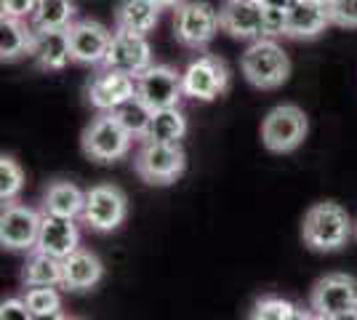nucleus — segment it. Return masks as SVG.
<instances>
[{
  "label": "nucleus",
  "instance_id": "nucleus-1",
  "mask_svg": "<svg viewBox=\"0 0 357 320\" xmlns=\"http://www.w3.org/2000/svg\"><path fill=\"white\" fill-rule=\"evenodd\" d=\"M301 238L304 245H310L317 254H333L347 245L352 238V219L347 208L339 203L326 200V203H314L310 211L304 213L301 222Z\"/></svg>",
  "mask_w": 357,
  "mask_h": 320
},
{
  "label": "nucleus",
  "instance_id": "nucleus-2",
  "mask_svg": "<svg viewBox=\"0 0 357 320\" xmlns=\"http://www.w3.org/2000/svg\"><path fill=\"white\" fill-rule=\"evenodd\" d=\"M240 67H243L245 80L256 89H261V91L280 89L291 75V59H288L283 48L275 43V38L251 40V46L243 54Z\"/></svg>",
  "mask_w": 357,
  "mask_h": 320
},
{
  "label": "nucleus",
  "instance_id": "nucleus-3",
  "mask_svg": "<svg viewBox=\"0 0 357 320\" xmlns=\"http://www.w3.org/2000/svg\"><path fill=\"white\" fill-rule=\"evenodd\" d=\"M187 153L178 142H144L134 155L136 176L149 187H168L184 174Z\"/></svg>",
  "mask_w": 357,
  "mask_h": 320
},
{
  "label": "nucleus",
  "instance_id": "nucleus-4",
  "mask_svg": "<svg viewBox=\"0 0 357 320\" xmlns=\"http://www.w3.org/2000/svg\"><path fill=\"white\" fill-rule=\"evenodd\" d=\"M131 142L134 137L120 125L118 118L112 112H102L83 128L80 147L93 163H115L131 153Z\"/></svg>",
  "mask_w": 357,
  "mask_h": 320
},
{
  "label": "nucleus",
  "instance_id": "nucleus-5",
  "mask_svg": "<svg viewBox=\"0 0 357 320\" xmlns=\"http://www.w3.org/2000/svg\"><path fill=\"white\" fill-rule=\"evenodd\" d=\"M310 121L304 115V109L296 105H278L267 112V118L261 121V142L269 153H294L301 147V142L307 139Z\"/></svg>",
  "mask_w": 357,
  "mask_h": 320
},
{
  "label": "nucleus",
  "instance_id": "nucleus-6",
  "mask_svg": "<svg viewBox=\"0 0 357 320\" xmlns=\"http://www.w3.org/2000/svg\"><path fill=\"white\" fill-rule=\"evenodd\" d=\"M219 27H222V14L206 0H184L174 16L176 40L187 48L208 46Z\"/></svg>",
  "mask_w": 357,
  "mask_h": 320
},
{
  "label": "nucleus",
  "instance_id": "nucleus-7",
  "mask_svg": "<svg viewBox=\"0 0 357 320\" xmlns=\"http://www.w3.org/2000/svg\"><path fill=\"white\" fill-rule=\"evenodd\" d=\"M128 216V198L115 184H93L86 192V208L80 213L83 224L93 232H112Z\"/></svg>",
  "mask_w": 357,
  "mask_h": 320
},
{
  "label": "nucleus",
  "instance_id": "nucleus-8",
  "mask_svg": "<svg viewBox=\"0 0 357 320\" xmlns=\"http://www.w3.org/2000/svg\"><path fill=\"white\" fill-rule=\"evenodd\" d=\"M181 83H184V96L197 102H213L229 89V70L219 56L206 54L187 64V70L181 73Z\"/></svg>",
  "mask_w": 357,
  "mask_h": 320
},
{
  "label": "nucleus",
  "instance_id": "nucleus-9",
  "mask_svg": "<svg viewBox=\"0 0 357 320\" xmlns=\"http://www.w3.org/2000/svg\"><path fill=\"white\" fill-rule=\"evenodd\" d=\"M43 213L24 203H3L0 211V245L8 251H35Z\"/></svg>",
  "mask_w": 357,
  "mask_h": 320
},
{
  "label": "nucleus",
  "instance_id": "nucleus-10",
  "mask_svg": "<svg viewBox=\"0 0 357 320\" xmlns=\"http://www.w3.org/2000/svg\"><path fill=\"white\" fill-rule=\"evenodd\" d=\"M136 96L149 105L152 109L178 107V99L184 96L181 73H176L168 64H152L142 75H136Z\"/></svg>",
  "mask_w": 357,
  "mask_h": 320
},
{
  "label": "nucleus",
  "instance_id": "nucleus-11",
  "mask_svg": "<svg viewBox=\"0 0 357 320\" xmlns=\"http://www.w3.org/2000/svg\"><path fill=\"white\" fill-rule=\"evenodd\" d=\"M310 307L323 318L357 310V280L344 273H331L320 277L310 296Z\"/></svg>",
  "mask_w": 357,
  "mask_h": 320
},
{
  "label": "nucleus",
  "instance_id": "nucleus-12",
  "mask_svg": "<svg viewBox=\"0 0 357 320\" xmlns=\"http://www.w3.org/2000/svg\"><path fill=\"white\" fill-rule=\"evenodd\" d=\"M105 67L118 70L126 75H142L147 67H152V48L147 43V35H134V32H115L112 43L105 56Z\"/></svg>",
  "mask_w": 357,
  "mask_h": 320
},
{
  "label": "nucleus",
  "instance_id": "nucleus-13",
  "mask_svg": "<svg viewBox=\"0 0 357 320\" xmlns=\"http://www.w3.org/2000/svg\"><path fill=\"white\" fill-rule=\"evenodd\" d=\"M67 32H70L75 64H83V67L105 64V56L112 43V32L107 30L105 24H99L93 19H80V22H73Z\"/></svg>",
  "mask_w": 357,
  "mask_h": 320
},
{
  "label": "nucleus",
  "instance_id": "nucleus-14",
  "mask_svg": "<svg viewBox=\"0 0 357 320\" xmlns=\"http://www.w3.org/2000/svg\"><path fill=\"white\" fill-rule=\"evenodd\" d=\"M222 30L238 40L264 38V3L261 0H227L222 6Z\"/></svg>",
  "mask_w": 357,
  "mask_h": 320
},
{
  "label": "nucleus",
  "instance_id": "nucleus-15",
  "mask_svg": "<svg viewBox=\"0 0 357 320\" xmlns=\"http://www.w3.org/2000/svg\"><path fill=\"white\" fill-rule=\"evenodd\" d=\"M136 96V80L126 73L105 67L102 73L91 77L89 83V105L99 112H112L123 102Z\"/></svg>",
  "mask_w": 357,
  "mask_h": 320
},
{
  "label": "nucleus",
  "instance_id": "nucleus-16",
  "mask_svg": "<svg viewBox=\"0 0 357 320\" xmlns=\"http://www.w3.org/2000/svg\"><path fill=\"white\" fill-rule=\"evenodd\" d=\"M80 248V232L75 219L67 216H54V213H45L40 219V235H38V245L35 251H43L51 254L56 259H67L73 251Z\"/></svg>",
  "mask_w": 357,
  "mask_h": 320
},
{
  "label": "nucleus",
  "instance_id": "nucleus-17",
  "mask_svg": "<svg viewBox=\"0 0 357 320\" xmlns=\"http://www.w3.org/2000/svg\"><path fill=\"white\" fill-rule=\"evenodd\" d=\"M102 277H105V264L93 251L77 248L67 259H61V289L91 291L102 283Z\"/></svg>",
  "mask_w": 357,
  "mask_h": 320
},
{
  "label": "nucleus",
  "instance_id": "nucleus-18",
  "mask_svg": "<svg viewBox=\"0 0 357 320\" xmlns=\"http://www.w3.org/2000/svg\"><path fill=\"white\" fill-rule=\"evenodd\" d=\"M331 24L326 3L317 0H296L288 8V38L296 40H312L320 32H326V27Z\"/></svg>",
  "mask_w": 357,
  "mask_h": 320
},
{
  "label": "nucleus",
  "instance_id": "nucleus-19",
  "mask_svg": "<svg viewBox=\"0 0 357 320\" xmlns=\"http://www.w3.org/2000/svg\"><path fill=\"white\" fill-rule=\"evenodd\" d=\"M35 64L45 73L64 70L73 61V48H70V32L67 30H51L35 35V48L30 54Z\"/></svg>",
  "mask_w": 357,
  "mask_h": 320
},
{
  "label": "nucleus",
  "instance_id": "nucleus-20",
  "mask_svg": "<svg viewBox=\"0 0 357 320\" xmlns=\"http://www.w3.org/2000/svg\"><path fill=\"white\" fill-rule=\"evenodd\" d=\"M160 19V6L155 0H120L115 8V27L120 32L149 35Z\"/></svg>",
  "mask_w": 357,
  "mask_h": 320
},
{
  "label": "nucleus",
  "instance_id": "nucleus-21",
  "mask_svg": "<svg viewBox=\"0 0 357 320\" xmlns=\"http://www.w3.org/2000/svg\"><path fill=\"white\" fill-rule=\"evenodd\" d=\"M86 208V192L73 182L56 179L45 187L43 192V211L54 213V216H67V219H77Z\"/></svg>",
  "mask_w": 357,
  "mask_h": 320
},
{
  "label": "nucleus",
  "instance_id": "nucleus-22",
  "mask_svg": "<svg viewBox=\"0 0 357 320\" xmlns=\"http://www.w3.org/2000/svg\"><path fill=\"white\" fill-rule=\"evenodd\" d=\"M35 27H27L24 19H11L3 16L0 19V59L3 61H16L22 56L32 54L35 48Z\"/></svg>",
  "mask_w": 357,
  "mask_h": 320
},
{
  "label": "nucleus",
  "instance_id": "nucleus-23",
  "mask_svg": "<svg viewBox=\"0 0 357 320\" xmlns=\"http://www.w3.org/2000/svg\"><path fill=\"white\" fill-rule=\"evenodd\" d=\"M22 283L27 289L35 286H61V259L43 254V251H32L24 267H22Z\"/></svg>",
  "mask_w": 357,
  "mask_h": 320
},
{
  "label": "nucleus",
  "instance_id": "nucleus-24",
  "mask_svg": "<svg viewBox=\"0 0 357 320\" xmlns=\"http://www.w3.org/2000/svg\"><path fill=\"white\" fill-rule=\"evenodd\" d=\"M187 134V118L178 107H165L155 109L152 121L144 134V142H181Z\"/></svg>",
  "mask_w": 357,
  "mask_h": 320
},
{
  "label": "nucleus",
  "instance_id": "nucleus-25",
  "mask_svg": "<svg viewBox=\"0 0 357 320\" xmlns=\"http://www.w3.org/2000/svg\"><path fill=\"white\" fill-rule=\"evenodd\" d=\"M73 0H38V8L32 14V27L38 32L67 30L73 24Z\"/></svg>",
  "mask_w": 357,
  "mask_h": 320
},
{
  "label": "nucleus",
  "instance_id": "nucleus-26",
  "mask_svg": "<svg viewBox=\"0 0 357 320\" xmlns=\"http://www.w3.org/2000/svg\"><path fill=\"white\" fill-rule=\"evenodd\" d=\"M152 107L144 105L139 96H131L128 102H123L118 109H112V115L118 118V123L131 134L134 139H142L144 142V134L149 128V121H152Z\"/></svg>",
  "mask_w": 357,
  "mask_h": 320
},
{
  "label": "nucleus",
  "instance_id": "nucleus-27",
  "mask_svg": "<svg viewBox=\"0 0 357 320\" xmlns=\"http://www.w3.org/2000/svg\"><path fill=\"white\" fill-rule=\"evenodd\" d=\"M296 305L283 296H261L256 299L248 312V320H294Z\"/></svg>",
  "mask_w": 357,
  "mask_h": 320
},
{
  "label": "nucleus",
  "instance_id": "nucleus-28",
  "mask_svg": "<svg viewBox=\"0 0 357 320\" xmlns=\"http://www.w3.org/2000/svg\"><path fill=\"white\" fill-rule=\"evenodd\" d=\"M24 187V171L11 155L0 158V203H11Z\"/></svg>",
  "mask_w": 357,
  "mask_h": 320
},
{
  "label": "nucleus",
  "instance_id": "nucleus-29",
  "mask_svg": "<svg viewBox=\"0 0 357 320\" xmlns=\"http://www.w3.org/2000/svg\"><path fill=\"white\" fill-rule=\"evenodd\" d=\"M22 299L27 302L32 315H43V312L61 310V296L59 291H56V286H35V289H27V294Z\"/></svg>",
  "mask_w": 357,
  "mask_h": 320
},
{
  "label": "nucleus",
  "instance_id": "nucleus-30",
  "mask_svg": "<svg viewBox=\"0 0 357 320\" xmlns=\"http://www.w3.org/2000/svg\"><path fill=\"white\" fill-rule=\"evenodd\" d=\"M331 24L344 30H357V0H331L328 3Z\"/></svg>",
  "mask_w": 357,
  "mask_h": 320
},
{
  "label": "nucleus",
  "instance_id": "nucleus-31",
  "mask_svg": "<svg viewBox=\"0 0 357 320\" xmlns=\"http://www.w3.org/2000/svg\"><path fill=\"white\" fill-rule=\"evenodd\" d=\"M288 32V11L264 6V38H280Z\"/></svg>",
  "mask_w": 357,
  "mask_h": 320
},
{
  "label": "nucleus",
  "instance_id": "nucleus-32",
  "mask_svg": "<svg viewBox=\"0 0 357 320\" xmlns=\"http://www.w3.org/2000/svg\"><path fill=\"white\" fill-rule=\"evenodd\" d=\"M0 320H35L24 299H6L0 305Z\"/></svg>",
  "mask_w": 357,
  "mask_h": 320
},
{
  "label": "nucleus",
  "instance_id": "nucleus-33",
  "mask_svg": "<svg viewBox=\"0 0 357 320\" xmlns=\"http://www.w3.org/2000/svg\"><path fill=\"white\" fill-rule=\"evenodd\" d=\"M35 8H38V0H0L3 16H11V19H27L35 14Z\"/></svg>",
  "mask_w": 357,
  "mask_h": 320
},
{
  "label": "nucleus",
  "instance_id": "nucleus-34",
  "mask_svg": "<svg viewBox=\"0 0 357 320\" xmlns=\"http://www.w3.org/2000/svg\"><path fill=\"white\" fill-rule=\"evenodd\" d=\"M261 3H264L267 8H285V11H288V8H291L296 0H261Z\"/></svg>",
  "mask_w": 357,
  "mask_h": 320
},
{
  "label": "nucleus",
  "instance_id": "nucleus-35",
  "mask_svg": "<svg viewBox=\"0 0 357 320\" xmlns=\"http://www.w3.org/2000/svg\"><path fill=\"white\" fill-rule=\"evenodd\" d=\"M67 315L61 310H54V312H43V315H35V320H64Z\"/></svg>",
  "mask_w": 357,
  "mask_h": 320
},
{
  "label": "nucleus",
  "instance_id": "nucleus-36",
  "mask_svg": "<svg viewBox=\"0 0 357 320\" xmlns=\"http://www.w3.org/2000/svg\"><path fill=\"white\" fill-rule=\"evenodd\" d=\"M326 320H357V310H349V312H339V315H331Z\"/></svg>",
  "mask_w": 357,
  "mask_h": 320
},
{
  "label": "nucleus",
  "instance_id": "nucleus-37",
  "mask_svg": "<svg viewBox=\"0 0 357 320\" xmlns=\"http://www.w3.org/2000/svg\"><path fill=\"white\" fill-rule=\"evenodd\" d=\"M155 3H158L160 8H178L184 0H155Z\"/></svg>",
  "mask_w": 357,
  "mask_h": 320
},
{
  "label": "nucleus",
  "instance_id": "nucleus-38",
  "mask_svg": "<svg viewBox=\"0 0 357 320\" xmlns=\"http://www.w3.org/2000/svg\"><path fill=\"white\" fill-rule=\"evenodd\" d=\"M317 3H326V6H328V3H331V0H317Z\"/></svg>",
  "mask_w": 357,
  "mask_h": 320
},
{
  "label": "nucleus",
  "instance_id": "nucleus-39",
  "mask_svg": "<svg viewBox=\"0 0 357 320\" xmlns=\"http://www.w3.org/2000/svg\"><path fill=\"white\" fill-rule=\"evenodd\" d=\"M64 320H80V318H64Z\"/></svg>",
  "mask_w": 357,
  "mask_h": 320
},
{
  "label": "nucleus",
  "instance_id": "nucleus-40",
  "mask_svg": "<svg viewBox=\"0 0 357 320\" xmlns=\"http://www.w3.org/2000/svg\"><path fill=\"white\" fill-rule=\"evenodd\" d=\"M355 238H357V222H355Z\"/></svg>",
  "mask_w": 357,
  "mask_h": 320
}]
</instances>
